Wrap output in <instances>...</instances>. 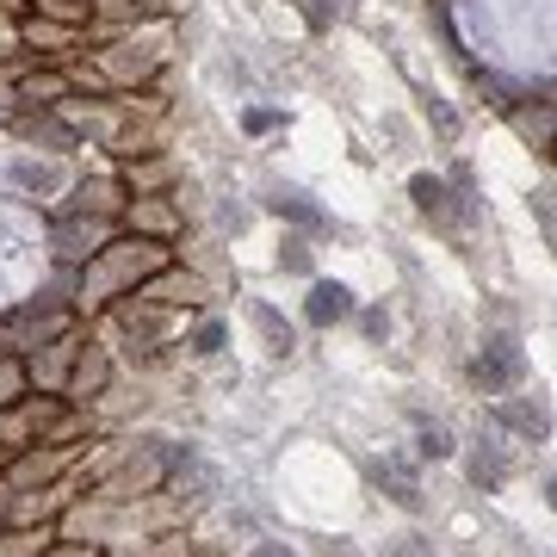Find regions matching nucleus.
Wrapping results in <instances>:
<instances>
[{
	"label": "nucleus",
	"mask_w": 557,
	"mask_h": 557,
	"mask_svg": "<svg viewBox=\"0 0 557 557\" xmlns=\"http://www.w3.org/2000/svg\"><path fill=\"white\" fill-rule=\"evenodd\" d=\"M75 38H81V32H69V25H50V20H38V13H32V20H20V44L32 50V57H62Z\"/></svg>",
	"instance_id": "1"
},
{
	"label": "nucleus",
	"mask_w": 557,
	"mask_h": 557,
	"mask_svg": "<svg viewBox=\"0 0 557 557\" xmlns=\"http://www.w3.org/2000/svg\"><path fill=\"white\" fill-rule=\"evenodd\" d=\"M13 100H25V106H62V100H69V75H62V69H32V75H20Z\"/></svg>",
	"instance_id": "2"
},
{
	"label": "nucleus",
	"mask_w": 557,
	"mask_h": 557,
	"mask_svg": "<svg viewBox=\"0 0 557 557\" xmlns=\"http://www.w3.org/2000/svg\"><path fill=\"white\" fill-rule=\"evenodd\" d=\"M168 180H174V168H168V161L161 156H149V161H124V193H131V199H156V186H168Z\"/></svg>",
	"instance_id": "3"
},
{
	"label": "nucleus",
	"mask_w": 557,
	"mask_h": 557,
	"mask_svg": "<svg viewBox=\"0 0 557 557\" xmlns=\"http://www.w3.org/2000/svg\"><path fill=\"white\" fill-rule=\"evenodd\" d=\"M515 379H520V354H515V341H496V354L478 359V384H483V391H508Z\"/></svg>",
	"instance_id": "4"
},
{
	"label": "nucleus",
	"mask_w": 557,
	"mask_h": 557,
	"mask_svg": "<svg viewBox=\"0 0 557 557\" xmlns=\"http://www.w3.org/2000/svg\"><path fill=\"white\" fill-rule=\"evenodd\" d=\"M124 223H131V230H149V236H174V205L131 199V205H124Z\"/></svg>",
	"instance_id": "5"
},
{
	"label": "nucleus",
	"mask_w": 557,
	"mask_h": 557,
	"mask_svg": "<svg viewBox=\"0 0 557 557\" xmlns=\"http://www.w3.org/2000/svg\"><path fill=\"white\" fill-rule=\"evenodd\" d=\"M32 13L50 25H69V32H87L94 25V0H32Z\"/></svg>",
	"instance_id": "6"
},
{
	"label": "nucleus",
	"mask_w": 557,
	"mask_h": 557,
	"mask_svg": "<svg viewBox=\"0 0 557 557\" xmlns=\"http://www.w3.org/2000/svg\"><path fill=\"white\" fill-rule=\"evenodd\" d=\"M112 236V223H100V230H81V223H62L57 242H62V260H94L100 255V242Z\"/></svg>",
	"instance_id": "7"
},
{
	"label": "nucleus",
	"mask_w": 557,
	"mask_h": 557,
	"mask_svg": "<svg viewBox=\"0 0 557 557\" xmlns=\"http://www.w3.org/2000/svg\"><path fill=\"white\" fill-rule=\"evenodd\" d=\"M124 205H131V193H124L119 180H94V186H81V211H100V218H124Z\"/></svg>",
	"instance_id": "8"
},
{
	"label": "nucleus",
	"mask_w": 557,
	"mask_h": 557,
	"mask_svg": "<svg viewBox=\"0 0 557 557\" xmlns=\"http://www.w3.org/2000/svg\"><path fill=\"white\" fill-rule=\"evenodd\" d=\"M347 310H354L347 285H317V292H310V322H341Z\"/></svg>",
	"instance_id": "9"
},
{
	"label": "nucleus",
	"mask_w": 557,
	"mask_h": 557,
	"mask_svg": "<svg viewBox=\"0 0 557 557\" xmlns=\"http://www.w3.org/2000/svg\"><path fill=\"white\" fill-rule=\"evenodd\" d=\"M143 298H149V304H199L205 285H199V278H161V285H149Z\"/></svg>",
	"instance_id": "10"
},
{
	"label": "nucleus",
	"mask_w": 557,
	"mask_h": 557,
	"mask_svg": "<svg viewBox=\"0 0 557 557\" xmlns=\"http://www.w3.org/2000/svg\"><path fill=\"white\" fill-rule=\"evenodd\" d=\"M502 421H508V428H520V434H545V409H539V403H508V409H502Z\"/></svg>",
	"instance_id": "11"
},
{
	"label": "nucleus",
	"mask_w": 557,
	"mask_h": 557,
	"mask_svg": "<svg viewBox=\"0 0 557 557\" xmlns=\"http://www.w3.org/2000/svg\"><path fill=\"white\" fill-rule=\"evenodd\" d=\"M471 483H478V490H502V453H483L478 446V458H471Z\"/></svg>",
	"instance_id": "12"
},
{
	"label": "nucleus",
	"mask_w": 557,
	"mask_h": 557,
	"mask_svg": "<svg viewBox=\"0 0 557 557\" xmlns=\"http://www.w3.org/2000/svg\"><path fill=\"white\" fill-rule=\"evenodd\" d=\"M25 379H32V372H25V366H13V359L0 366V409H13V403L25 397Z\"/></svg>",
	"instance_id": "13"
},
{
	"label": "nucleus",
	"mask_w": 557,
	"mask_h": 557,
	"mask_svg": "<svg viewBox=\"0 0 557 557\" xmlns=\"http://www.w3.org/2000/svg\"><path fill=\"white\" fill-rule=\"evenodd\" d=\"M100 379H106V359H100V354H94V359H81V372L69 379V397H87V391H94Z\"/></svg>",
	"instance_id": "14"
},
{
	"label": "nucleus",
	"mask_w": 557,
	"mask_h": 557,
	"mask_svg": "<svg viewBox=\"0 0 557 557\" xmlns=\"http://www.w3.org/2000/svg\"><path fill=\"white\" fill-rule=\"evenodd\" d=\"M421 458H453V434L434 428V421H421Z\"/></svg>",
	"instance_id": "15"
},
{
	"label": "nucleus",
	"mask_w": 557,
	"mask_h": 557,
	"mask_svg": "<svg viewBox=\"0 0 557 557\" xmlns=\"http://www.w3.org/2000/svg\"><path fill=\"white\" fill-rule=\"evenodd\" d=\"M255 322L267 329V341H273V354H292V329L273 317V310H255Z\"/></svg>",
	"instance_id": "16"
},
{
	"label": "nucleus",
	"mask_w": 557,
	"mask_h": 557,
	"mask_svg": "<svg viewBox=\"0 0 557 557\" xmlns=\"http://www.w3.org/2000/svg\"><path fill=\"white\" fill-rule=\"evenodd\" d=\"M223 347V322H199V335H193V354H218Z\"/></svg>",
	"instance_id": "17"
},
{
	"label": "nucleus",
	"mask_w": 557,
	"mask_h": 557,
	"mask_svg": "<svg viewBox=\"0 0 557 557\" xmlns=\"http://www.w3.org/2000/svg\"><path fill=\"white\" fill-rule=\"evenodd\" d=\"M391 557H434V545H428V539H397V552Z\"/></svg>",
	"instance_id": "18"
},
{
	"label": "nucleus",
	"mask_w": 557,
	"mask_h": 557,
	"mask_svg": "<svg viewBox=\"0 0 557 557\" xmlns=\"http://www.w3.org/2000/svg\"><path fill=\"white\" fill-rule=\"evenodd\" d=\"M0 20H32V0H0Z\"/></svg>",
	"instance_id": "19"
},
{
	"label": "nucleus",
	"mask_w": 557,
	"mask_h": 557,
	"mask_svg": "<svg viewBox=\"0 0 557 557\" xmlns=\"http://www.w3.org/2000/svg\"><path fill=\"white\" fill-rule=\"evenodd\" d=\"M180 0H137V13H174Z\"/></svg>",
	"instance_id": "20"
},
{
	"label": "nucleus",
	"mask_w": 557,
	"mask_h": 557,
	"mask_svg": "<svg viewBox=\"0 0 557 557\" xmlns=\"http://www.w3.org/2000/svg\"><path fill=\"white\" fill-rule=\"evenodd\" d=\"M255 557H292L285 545H255Z\"/></svg>",
	"instance_id": "21"
},
{
	"label": "nucleus",
	"mask_w": 557,
	"mask_h": 557,
	"mask_svg": "<svg viewBox=\"0 0 557 557\" xmlns=\"http://www.w3.org/2000/svg\"><path fill=\"white\" fill-rule=\"evenodd\" d=\"M44 557V552H38ZM50 557H100V552H50Z\"/></svg>",
	"instance_id": "22"
}]
</instances>
